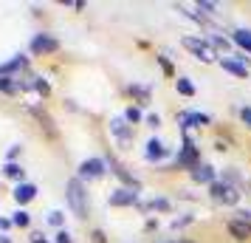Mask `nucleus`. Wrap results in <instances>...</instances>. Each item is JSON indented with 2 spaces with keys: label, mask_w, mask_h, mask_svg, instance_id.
I'll return each instance as SVG.
<instances>
[{
  "label": "nucleus",
  "mask_w": 251,
  "mask_h": 243,
  "mask_svg": "<svg viewBox=\"0 0 251 243\" xmlns=\"http://www.w3.org/2000/svg\"><path fill=\"white\" fill-rule=\"evenodd\" d=\"M25 65H28V59H25L23 54H14L12 59L0 62V77H9V74H14V71H23Z\"/></svg>",
  "instance_id": "11"
},
{
  "label": "nucleus",
  "mask_w": 251,
  "mask_h": 243,
  "mask_svg": "<svg viewBox=\"0 0 251 243\" xmlns=\"http://www.w3.org/2000/svg\"><path fill=\"white\" fill-rule=\"evenodd\" d=\"M125 119L130 122V125H136V122H141V110H138V108H127V110H125Z\"/></svg>",
  "instance_id": "24"
},
{
  "label": "nucleus",
  "mask_w": 251,
  "mask_h": 243,
  "mask_svg": "<svg viewBox=\"0 0 251 243\" xmlns=\"http://www.w3.org/2000/svg\"><path fill=\"white\" fill-rule=\"evenodd\" d=\"M181 46L186 48V51H192L198 59H203V62H215V51H212V46L206 43V40H198V37H183Z\"/></svg>",
  "instance_id": "3"
},
{
  "label": "nucleus",
  "mask_w": 251,
  "mask_h": 243,
  "mask_svg": "<svg viewBox=\"0 0 251 243\" xmlns=\"http://www.w3.org/2000/svg\"><path fill=\"white\" fill-rule=\"evenodd\" d=\"M65 195H68V207L76 218H85L88 215V192H85V184L82 178H71L65 184Z\"/></svg>",
  "instance_id": "1"
},
{
  "label": "nucleus",
  "mask_w": 251,
  "mask_h": 243,
  "mask_svg": "<svg viewBox=\"0 0 251 243\" xmlns=\"http://www.w3.org/2000/svg\"><path fill=\"white\" fill-rule=\"evenodd\" d=\"M57 243H74L71 232H68V229H59V232H57Z\"/></svg>",
  "instance_id": "27"
},
{
  "label": "nucleus",
  "mask_w": 251,
  "mask_h": 243,
  "mask_svg": "<svg viewBox=\"0 0 251 243\" xmlns=\"http://www.w3.org/2000/svg\"><path fill=\"white\" fill-rule=\"evenodd\" d=\"M31 243H48V241L40 235V232H31Z\"/></svg>",
  "instance_id": "33"
},
{
  "label": "nucleus",
  "mask_w": 251,
  "mask_h": 243,
  "mask_svg": "<svg viewBox=\"0 0 251 243\" xmlns=\"http://www.w3.org/2000/svg\"><path fill=\"white\" fill-rule=\"evenodd\" d=\"M209 192H212V198H215L217 204H226V207H234L240 201V189L226 184V181H215V184L209 187Z\"/></svg>",
  "instance_id": "2"
},
{
  "label": "nucleus",
  "mask_w": 251,
  "mask_h": 243,
  "mask_svg": "<svg viewBox=\"0 0 251 243\" xmlns=\"http://www.w3.org/2000/svg\"><path fill=\"white\" fill-rule=\"evenodd\" d=\"M48 220H51V223H54V226H62V212H48Z\"/></svg>",
  "instance_id": "28"
},
{
  "label": "nucleus",
  "mask_w": 251,
  "mask_h": 243,
  "mask_svg": "<svg viewBox=\"0 0 251 243\" xmlns=\"http://www.w3.org/2000/svg\"><path fill=\"white\" fill-rule=\"evenodd\" d=\"M192 178L198 181V184H215V167H209V164H198L192 170Z\"/></svg>",
  "instance_id": "12"
},
{
  "label": "nucleus",
  "mask_w": 251,
  "mask_h": 243,
  "mask_svg": "<svg viewBox=\"0 0 251 243\" xmlns=\"http://www.w3.org/2000/svg\"><path fill=\"white\" fill-rule=\"evenodd\" d=\"M178 119H181L183 128H203V125H212V119L206 113H198V110H183Z\"/></svg>",
  "instance_id": "8"
},
{
  "label": "nucleus",
  "mask_w": 251,
  "mask_h": 243,
  "mask_svg": "<svg viewBox=\"0 0 251 243\" xmlns=\"http://www.w3.org/2000/svg\"><path fill=\"white\" fill-rule=\"evenodd\" d=\"M206 43L212 46V51H215V48H217V51H223V54L228 51V40H226V37H209Z\"/></svg>",
  "instance_id": "21"
},
{
  "label": "nucleus",
  "mask_w": 251,
  "mask_h": 243,
  "mask_svg": "<svg viewBox=\"0 0 251 243\" xmlns=\"http://www.w3.org/2000/svg\"><path fill=\"white\" fill-rule=\"evenodd\" d=\"M240 119H243V122L251 128V108H240Z\"/></svg>",
  "instance_id": "29"
},
{
  "label": "nucleus",
  "mask_w": 251,
  "mask_h": 243,
  "mask_svg": "<svg viewBox=\"0 0 251 243\" xmlns=\"http://www.w3.org/2000/svg\"><path fill=\"white\" fill-rule=\"evenodd\" d=\"M164 156H167V147H164V141L150 139V141H147V159H150V162H161Z\"/></svg>",
  "instance_id": "14"
},
{
  "label": "nucleus",
  "mask_w": 251,
  "mask_h": 243,
  "mask_svg": "<svg viewBox=\"0 0 251 243\" xmlns=\"http://www.w3.org/2000/svg\"><path fill=\"white\" fill-rule=\"evenodd\" d=\"M138 201V192L130 187H119L113 195H110V207H133Z\"/></svg>",
  "instance_id": "6"
},
{
  "label": "nucleus",
  "mask_w": 251,
  "mask_h": 243,
  "mask_svg": "<svg viewBox=\"0 0 251 243\" xmlns=\"http://www.w3.org/2000/svg\"><path fill=\"white\" fill-rule=\"evenodd\" d=\"M0 243H12V238L9 235H0Z\"/></svg>",
  "instance_id": "36"
},
{
  "label": "nucleus",
  "mask_w": 251,
  "mask_h": 243,
  "mask_svg": "<svg viewBox=\"0 0 251 243\" xmlns=\"http://www.w3.org/2000/svg\"><path fill=\"white\" fill-rule=\"evenodd\" d=\"M20 153H23V147H20V144H14V147H9V162H14V159H17Z\"/></svg>",
  "instance_id": "30"
},
{
  "label": "nucleus",
  "mask_w": 251,
  "mask_h": 243,
  "mask_svg": "<svg viewBox=\"0 0 251 243\" xmlns=\"http://www.w3.org/2000/svg\"><path fill=\"white\" fill-rule=\"evenodd\" d=\"M93 243H104V232H99V229H93Z\"/></svg>",
  "instance_id": "32"
},
{
  "label": "nucleus",
  "mask_w": 251,
  "mask_h": 243,
  "mask_svg": "<svg viewBox=\"0 0 251 243\" xmlns=\"http://www.w3.org/2000/svg\"><path fill=\"white\" fill-rule=\"evenodd\" d=\"M20 91V82L17 80H12V77H0V93H9V96H12V93H17Z\"/></svg>",
  "instance_id": "19"
},
{
  "label": "nucleus",
  "mask_w": 251,
  "mask_h": 243,
  "mask_svg": "<svg viewBox=\"0 0 251 243\" xmlns=\"http://www.w3.org/2000/svg\"><path fill=\"white\" fill-rule=\"evenodd\" d=\"M175 88H178V93H183V96H195V85L189 80H183V77L175 80Z\"/></svg>",
  "instance_id": "20"
},
{
  "label": "nucleus",
  "mask_w": 251,
  "mask_h": 243,
  "mask_svg": "<svg viewBox=\"0 0 251 243\" xmlns=\"http://www.w3.org/2000/svg\"><path fill=\"white\" fill-rule=\"evenodd\" d=\"M9 223H12V220H6V218H0V229H9Z\"/></svg>",
  "instance_id": "35"
},
{
  "label": "nucleus",
  "mask_w": 251,
  "mask_h": 243,
  "mask_svg": "<svg viewBox=\"0 0 251 243\" xmlns=\"http://www.w3.org/2000/svg\"><path fill=\"white\" fill-rule=\"evenodd\" d=\"M59 48V40L51 34H37L34 40H31V51L34 54H54Z\"/></svg>",
  "instance_id": "5"
},
{
  "label": "nucleus",
  "mask_w": 251,
  "mask_h": 243,
  "mask_svg": "<svg viewBox=\"0 0 251 243\" xmlns=\"http://www.w3.org/2000/svg\"><path fill=\"white\" fill-rule=\"evenodd\" d=\"M158 62H161V68L167 71V74H172V65H170V62H167V59H164V57H158Z\"/></svg>",
  "instance_id": "34"
},
{
  "label": "nucleus",
  "mask_w": 251,
  "mask_h": 243,
  "mask_svg": "<svg viewBox=\"0 0 251 243\" xmlns=\"http://www.w3.org/2000/svg\"><path fill=\"white\" fill-rule=\"evenodd\" d=\"M155 243H170V241H155Z\"/></svg>",
  "instance_id": "38"
},
{
  "label": "nucleus",
  "mask_w": 251,
  "mask_h": 243,
  "mask_svg": "<svg viewBox=\"0 0 251 243\" xmlns=\"http://www.w3.org/2000/svg\"><path fill=\"white\" fill-rule=\"evenodd\" d=\"M178 164H181V167H189V170H195V167H198V147H195L192 141H186V144H183V150L178 153Z\"/></svg>",
  "instance_id": "9"
},
{
  "label": "nucleus",
  "mask_w": 251,
  "mask_h": 243,
  "mask_svg": "<svg viewBox=\"0 0 251 243\" xmlns=\"http://www.w3.org/2000/svg\"><path fill=\"white\" fill-rule=\"evenodd\" d=\"M228 232L237 238V241H249L251 238V223H246V220H228Z\"/></svg>",
  "instance_id": "13"
},
{
  "label": "nucleus",
  "mask_w": 251,
  "mask_h": 243,
  "mask_svg": "<svg viewBox=\"0 0 251 243\" xmlns=\"http://www.w3.org/2000/svg\"><path fill=\"white\" fill-rule=\"evenodd\" d=\"M175 243H192V241H175Z\"/></svg>",
  "instance_id": "37"
},
{
  "label": "nucleus",
  "mask_w": 251,
  "mask_h": 243,
  "mask_svg": "<svg viewBox=\"0 0 251 243\" xmlns=\"http://www.w3.org/2000/svg\"><path fill=\"white\" fill-rule=\"evenodd\" d=\"M14 201H17V204H20V207H25V204H28V201H34V195H37V187L34 184H17L14 187Z\"/></svg>",
  "instance_id": "10"
},
{
  "label": "nucleus",
  "mask_w": 251,
  "mask_h": 243,
  "mask_svg": "<svg viewBox=\"0 0 251 243\" xmlns=\"http://www.w3.org/2000/svg\"><path fill=\"white\" fill-rule=\"evenodd\" d=\"M31 113H34L37 119H40V125L46 128V133H48V136H51V139H57L59 133H57V128H54V122H51V116H48L46 110H40V108H31Z\"/></svg>",
  "instance_id": "15"
},
{
  "label": "nucleus",
  "mask_w": 251,
  "mask_h": 243,
  "mask_svg": "<svg viewBox=\"0 0 251 243\" xmlns=\"http://www.w3.org/2000/svg\"><path fill=\"white\" fill-rule=\"evenodd\" d=\"M110 133H113L122 144H130V141H133V128L127 125V119H113V122H110Z\"/></svg>",
  "instance_id": "7"
},
{
  "label": "nucleus",
  "mask_w": 251,
  "mask_h": 243,
  "mask_svg": "<svg viewBox=\"0 0 251 243\" xmlns=\"http://www.w3.org/2000/svg\"><path fill=\"white\" fill-rule=\"evenodd\" d=\"M220 65H223L226 71H231V74H237V77H249V65H246V62H237V59L223 57L220 59Z\"/></svg>",
  "instance_id": "16"
},
{
  "label": "nucleus",
  "mask_w": 251,
  "mask_h": 243,
  "mask_svg": "<svg viewBox=\"0 0 251 243\" xmlns=\"http://www.w3.org/2000/svg\"><path fill=\"white\" fill-rule=\"evenodd\" d=\"M130 93L138 96L141 102H150V91H147V88H141V85H130Z\"/></svg>",
  "instance_id": "23"
},
{
  "label": "nucleus",
  "mask_w": 251,
  "mask_h": 243,
  "mask_svg": "<svg viewBox=\"0 0 251 243\" xmlns=\"http://www.w3.org/2000/svg\"><path fill=\"white\" fill-rule=\"evenodd\" d=\"M231 40H234L243 51H249V54H251V31H249V28H237V31L231 34Z\"/></svg>",
  "instance_id": "17"
},
{
  "label": "nucleus",
  "mask_w": 251,
  "mask_h": 243,
  "mask_svg": "<svg viewBox=\"0 0 251 243\" xmlns=\"http://www.w3.org/2000/svg\"><path fill=\"white\" fill-rule=\"evenodd\" d=\"M28 220H31V218H28V212H25V209H17V212L12 215V223H14V226H20V229L28 226Z\"/></svg>",
  "instance_id": "22"
},
{
  "label": "nucleus",
  "mask_w": 251,
  "mask_h": 243,
  "mask_svg": "<svg viewBox=\"0 0 251 243\" xmlns=\"http://www.w3.org/2000/svg\"><path fill=\"white\" fill-rule=\"evenodd\" d=\"M215 3H209V0H201V3H198V12H203V14H215Z\"/></svg>",
  "instance_id": "26"
},
{
  "label": "nucleus",
  "mask_w": 251,
  "mask_h": 243,
  "mask_svg": "<svg viewBox=\"0 0 251 243\" xmlns=\"http://www.w3.org/2000/svg\"><path fill=\"white\" fill-rule=\"evenodd\" d=\"M147 125H152V128H158V125H161L158 113H150V116H147Z\"/></svg>",
  "instance_id": "31"
},
{
  "label": "nucleus",
  "mask_w": 251,
  "mask_h": 243,
  "mask_svg": "<svg viewBox=\"0 0 251 243\" xmlns=\"http://www.w3.org/2000/svg\"><path fill=\"white\" fill-rule=\"evenodd\" d=\"M150 207H152V209H161V212H167V209H170V201H167V198H152V201H150Z\"/></svg>",
  "instance_id": "25"
},
{
  "label": "nucleus",
  "mask_w": 251,
  "mask_h": 243,
  "mask_svg": "<svg viewBox=\"0 0 251 243\" xmlns=\"http://www.w3.org/2000/svg\"><path fill=\"white\" fill-rule=\"evenodd\" d=\"M3 173H6V178H12V181H20V184H23V178H25V170L20 167V164H14V162L6 164V167H3Z\"/></svg>",
  "instance_id": "18"
},
{
  "label": "nucleus",
  "mask_w": 251,
  "mask_h": 243,
  "mask_svg": "<svg viewBox=\"0 0 251 243\" xmlns=\"http://www.w3.org/2000/svg\"><path fill=\"white\" fill-rule=\"evenodd\" d=\"M104 167L107 164L102 162V159H85V162L79 164V178H102L104 175Z\"/></svg>",
  "instance_id": "4"
}]
</instances>
